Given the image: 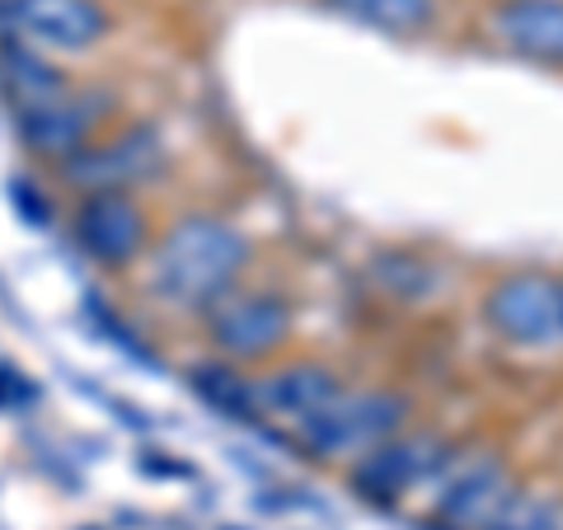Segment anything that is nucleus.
Here are the masks:
<instances>
[{
    "label": "nucleus",
    "instance_id": "nucleus-1",
    "mask_svg": "<svg viewBox=\"0 0 563 530\" xmlns=\"http://www.w3.org/2000/svg\"><path fill=\"white\" fill-rule=\"evenodd\" d=\"M250 240L217 211H188L151 240L146 258V296L174 314H202L225 291H235L250 268Z\"/></svg>",
    "mask_w": 563,
    "mask_h": 530
},
{
    "label": "nucleus",
    "instance_id": "nucleus-2",
    "mask_svg": "<svg viewBox=\"0 0 563 530\" xmlns=\"http://www.w3.org/2000/svg\"><path fill=\"white\" fill-rule=\"evenodd\" d=\"M404 428H409V399L399 390H380V385L352 390V385H343L324 413H314L301 432H291V441L320 465H352L357 455Z\"/></svg>",
    "mask_w": 563,
    "mask_h": 530
},
{
    "label": "nucleus",
    "instance_id": "nucleus-3",
    "mask_svg": "<svg viewBox=\"0 0 563 530\" xmlns=\"http://www.w3.org/2000/svg\"><path fill=\"white\" fill-rule=\"evenodd\" d=\"M202 333L221 362L263 366L291 343L296 314L291 300L273 287H235L202 314Z\"/></svg>",
    "mask_w": 563,
    "mask_h": 530
},
{
    "label": "nucleus",
    "instance_id": "nucleus-4",
    "mask_svg": "<svg viewBox=\"0 0 563 530\" xmlns=\"http://www.w3.org/2000/svg\"><path fill=\"white\" fill-rule=\"evenodd\" d=\"M484 324L517 352H563V277L544 268L503 273L484 291Z\"/></svg>",
    "mask_w": 563,
    "mask_h": 530
},
{
    "label": "nucleus",
    "instance_id": "nucleus-5",
    "mask_svg": "<svg viewBox=\"0 0 563 530\" xmlns=\"http://www.w3.org/2000/svg\"><path fill=\"white\" fill-rule=\"evenodd\" d=\"M165 165H169V146L161 128H151V122H122V128L95 132L57 169L80 192H136L151 179H161Z\"/></svg>",
    "mask_w": 563,
    "mask_h": 530
},
{
    "label": "nucleus",
    "instance_id": "nucleus-6",
    "mask_svg": "<svg viewBox=\"0 0 563 530\" xmlns=\"http://www.w3.org/2000/svg\"><path fill=\"white\" fill-rule=\"evenodd\" d=\"M512 474L493 451H446L432 484L422 488V521L437 530H484L507 498H512Z\"/></svg>",
    "mask_w": 563,
    "mask_h": 530
},
{
    "label": "nucleus",
    "instance_id": "nucleus-7",
    "mask_svg": "<svg viewBox=\"0 0 563 530\" xmlns=\"http://www.w3.org/2000/svg\"><path fill=\"white\" fill-rule=\"evenodd\" d=\"M446 441L437 432H395L385 437L380 446H372L366 455L347 465V484L357 498H366L372 507L385 511H404L413 498H422V488L432 484L437 465L446 461Z\"/></svg>",
    "mask_w": 563,
    "mask_h": 530
},
{
    "label": "nucleus",
    "instance_id": "nucleus-8",
    "mask_svg": "<svg viewBox=\"0 0 563 530\" xmlns=\"http://www.w3.org/2000/svg\"><path fill=\"white\" fill-rule=\"evenodd\" d=\"M113 29L109 0H0V33L47 57L95 52Z\"/></svg>",
    "mask_w": 563,
    "mask_h": 530
},
{
    "label": "nucleus",
    "instance_id": "nucleus-9",
    "mask_svg": "<svg viewBox=\"0 0 563 530\" xmlns=\"http://www.w3.org/2000/svg\"><path fill=\"white\" fill-rule=\"evenodd\" d=\"M109 109H113V99L103 90L70 80L66 90L29 103V109H14V132H20L24 151L33 155V161L66 165L95 132H103Z\"/></svg>",
    "mask_w": 563,
    "mask_h": 530
},
{
    "label": "nucleus",
    "instance_id": "nucleus-10",
    "mask_svg": "<svg viewBox=\"0 0 563 530\" xmlns=\"http://www.w3.org/2000/svg\"><path fill=\"white\" fill-rule=\"evenodd\" d=\"M80 254L103 273H128L151 250V217L136 192H80L70 211Z\"/></svg>",
    "mask_w": 563,
    "mask_h": 530
},
{
    "label": "nucleus",
    "instance_id": "nucleus-11",
    "mask_svg": "<svg viewBox=\"0 0 563 530\" xmlns=\"http://www.w3.org/2000/svg\"><path fill=\"white\" fill-rule=\"evenodd\" d=\"M339 390H343V376L333 366L296 357V362L268 366L263 376H254V409H258V422H277L291 437L314 413H324Z\"/></svg>",
    "mask_w": 563,
    "mask_h": 530
},
{
    "label": "nucleus",
    "instance_id": "nucleus-12",
    "mask_svg": "<svg viewBox=\"0 0 563 530\" xmlns=\"http://www.w3.org/2000/svg\"><path fill=\"white\" fill-rule=\"evenodd\" d=\"M484 24L507 57L563 70V0H488Z\"/></svg>",
    "mask_w": 563,
    "mask_h": 530
},
{
    "label": "nucleus",
    "instance_id": "nucleus-13",
    "mask_svg": "<svg viewBox=\"0 0 563 530\" xmlns=\"http://www.w3.org/2000/svg\"><path fill=\"white\" fill-rule=\"evenodd\" d=\"M324 5L352 24L385 33V38H418L437 24L442 0H324Z\"/></svg>",
    "mask_w": 563,
    "mask_h": 530
},
{
    "label": "nucleus",
    "instance_id": "nucleus-14",
    "mask_svg": "<svg viewBox=\"0 0 563 530\" xmlns=\"http://www.w3.org/2000/svg\"><path fill=\"white\" fill-rule=\"evenodd\" d=\"M192 390H198L202 404H211L221 418L231 422H258V409H254V376H244V366L235 362H198L188 371Z\"/></svg>",
    "mask_w": 563,
    "mask_h": 530
},
{
    "label": "nucleus",
    "instance_id": "nucleus-15",
    "mask_svg": "<svg viewBox=\"0 0 563 530\" xmlns=\"http://www.w3.org/2000/svg\"><path fill=\"white\" fill-rule=\"evenodd\" d=\"M484 530H563V521H559L554 503L536 498V493L512 488V498L493 511V521Z\"/></svg>",
    "mask_w": 563,
    "mask_h": 530
},
{
    "label": "nucleus",
    "instance_id": "nucleus-16",
    "mask_svg": "<svg viewBox=\"0 0 563 530\" xmlns=\"http://www.w3.org/2000/svg\"><path fill=\"white\" fill-rule=\"evenodd\" d=\"M10 202H14V211H24L29 225L47 231V202H43V192L33 188L29 179H10Z\"/></svg>",
    "mask_w": 563,
    "mask_h": 530
}]
</instances>
